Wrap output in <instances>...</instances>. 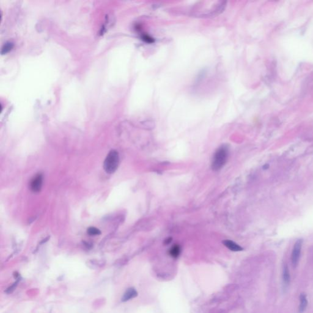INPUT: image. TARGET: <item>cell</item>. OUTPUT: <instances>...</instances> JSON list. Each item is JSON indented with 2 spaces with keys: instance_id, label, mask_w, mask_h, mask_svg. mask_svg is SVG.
<instances>
[{
  "instance_id": "3957f363",
  "label": "cell",
  "mask_w": 313,
  "mask_h": 313,
  "mask_svg": "<svg viewBox=\"0 0 313 313\" xmlns=\"http://www.w3.org/2000/svg\"><path fill=\"white\" fill-rule=\"evenodd\" d=\"M302 243H303V241H302L301 239H299L295 242L294 246L292 256H291V259H292V264L295 267L297 265L299 261Z\"/></svg>"
},
{
  "instance_id": "6da1fadb",
  "label": "cell",
  "mask_w": 313,
  "mask_h": 313,
  "mask_svg": "<svg viewBox=\"0 0 313 313\" xmlns=\"http://www.w3.org/2000/svg\"><path fill=\"white\" fill-rule=\"evenodd\" d=\"M229 149L226 146H222L216 151L212 160V168L214 171L221 169L228 160Z\"/></svg>"
},
{
  "instance_id": "ba28073f",
  "label": "cell",
  "mask_w": 313,
  "mask_h": 313,
  "mask_svg": "<svg viewBox=\"0 0 313 313\" xmlns=\"http://www.w3.org/2000/svg\"><path fill=\"white\" fill-rule=\"evenodd\" d=\"M283 282H284V284L285 285H288L289 284V282H290V276L289 268H288V267H287V265H286L284 267V268H283Z\"/></svg>"
},
{
  "instance_id": "7c38bea8",
  "label": "cell",
  "mask_w": 313,
  "mask_h": 313,
  "mask_svg": "<svg viewBox=\"0 0 313 313\" xmlns=\"http://www.w3.org/2000/svg\"><path fill=\"white\" fill-rule=\"evenodd\" d=\"M13 47V45L12 44H10V43H8V44H6L4 47H3L2 48V54L3 53H7V51H9V50H11V48H12Z\"/></svg>"
},
{
  "instance_id": "52a82bcc",
  "label": "cell",
  "mask_w": 313,
  "mask_h": 313,
  "mask_svg": "<svg viewBox=\"0 0 313 313\" xmlns=\"http://www.w3.org/2000/svg\"><path fill=\"white\" fill-rule=\"evenodd\" d=\"M300 304L299 308H298V312L300 313H303L305 311L307 307V305H308V300L306 298V295L305 294L302 293L300 295Z\"/></svg>"
},
{
  "instance_id": "30bf717a",
  "label": "cell",
  "mask_w": 313,
  "mask_h": 313,
  "mask_svg": "<svg viewBox=\"0 0 313 313\" xmlns=\"http://www.w3.org/2000/svg\"><path fill=\"white\" fill-rule=\"evenodd\" d=\"M101 233L100 231L97 228H94V227H91L88 229V234L91 235H99Z\"/></svg>"
},
{
  "instance_id": "9c48e42d",
  "label": "cell",
  "mask_w": 313,
  "mask_h": 313,
  "mask_svg": "<svg viewBox=\"0 0 313 313\" xmlns=\"http://www.w3.org/2000/svg\"><path fill=\"white\" fill-rule=\"evenodd\" d=\"M180 253V247L178 245H174L172 246L169 250V254L172 257L176 258L177 257Z\"/></svg>"
},
{
  "instance_id": "7a4b0ae2",
  "label": "cell",
  "mask_w": 313,
  "mask_h": 313,
  "mask_svg": "<svg viewBox=\"0 0 313 313\" xmlns=\"http://www.w3.org/2000/svg\"><path fill=\"white\" fill-rule=\"evenodd\" d=\"M119 156L116 150H111L105 158L103 163V168L107 173L112 174L116 171L118 167Z\"/></svg>"
},
{
  "instance_id": "8fae6325",
  "label": "cell",
  "mask_w": 313,
  "mask_h": 313,
  "mask_svg": "<svg viewBox=\"0 0 313 313\" xmlns=\"http://www.w3.org/2000/svg\"><path fill=\"white\" fill-rule=\"evenodd\" d=\"M141 38L142 39L147 42V43H153L154 42V39L152 37H150V36H149L148 34H143L141 36Z\"/></svg>"
},
{
  "instance_id": "5b68a950",
  "label": "cell",
  "mask_w": 313,
  "mask_h": 313,
  "mask_svg": "<svg viewBox=\"0 0 313 313\" xmlns=\"http://www.w3.org/2000/svg\"><path fill=\"white\" fill-rule=\"evenodd\" d=\"M223 243L224 245V246H226L228 248H229V249L231 251H240L243 250V248L240 246L237 245L233 241H231L229 240H226L223 242Z\"/></svg>"
},
{
  "instance_id": "4fadbf2b",
  "label": "cell",
  "mask_w": 313,
  "mask_h": 313,
  "mask_svg": "<svg viewBox=\"0 0 313 313\" xmlns=\"http://www.w3.org/2000/svg\"><path fill=\"white\" fill-rule=\"evenodd\" d=\"M171 240H172L171 238H168V239H167L165 241V244H166V245L169 244V243L171 242Z\"/></svg>"
},
{
  "instance_id": "8992f818",
  "label": "cell",
  "mask_w": 313,
  "mask_h": 313,
  "mask_svg": "<svg viewBox=\"0 0 313 313\" xmlns=\"http://www.w3.org/2000/svg\"><path fill=\"white\" fill-rule=\"evenodd\" d=\"M137 295H138V293L134 288H129L125 292L124 295H123L122 300V301H128L133 298L136 297Z\"/></svg>"
},
{
  "instance_id": "277c9868",
  "label": "cell",
  "mask_w": 313,
  "mask_h": 313,
  "mask_svg": "<svg viewBox=\"0 0 313 313\" xmlns=\"http://www.w3.org/2000/svg\"><path fill=\"white\" fill-rule=\"evenodd\" d=\"M43 177L40 174L36 175L30 183V188L33 192H39L40 191L42 186Z\"/></svg>"
}]
</instances>
